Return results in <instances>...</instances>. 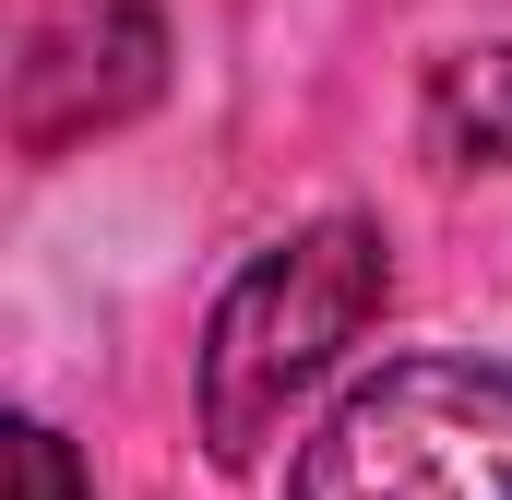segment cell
Instances as JSON below:
<instances>
[{
    "label": "cell",
    "mask_w": 512,
    "mask_h": 500,
    "mask_svg": "<svg viewBox=\"0 0 512 500\" xmlns=\"http://www.w3.org/2000/svg\"><path fill=\"white\" fill-rule=\"evenodd\" d=\"M167 84V24L155 0H48L12 72V131L24 155H72L84 131H120Z\"/></svg>",
    "instance_id": "3"
},
{
    "label": "cell",
    "mask_w": 512,
    "mask_h": 500,
    "mask_svg": "<svg viewBox=\"0 0 512 500\" xmlns=\"http://www.w3.org/2000/svg\"><path fill=\"white\" fill-rule=\"evenodd\" d=\"M393 310V239L370 215H310L274 250H251L203 322L191 358V417L215 465H262V441L346 370V346Z\"/></svg>",
    "instance_id": "1"
},
{
    "label": "cell",
    "mask_w": 512,
    "mask_h": 500,
    "mask_svg": "<svg viewBox=\"0 0 512 500\" xmlns=\"http://www.w3.org/2000/svg\"><path fill=\"white\" fill-rule=\"evenodd\" d=\"M417 120H429V143H441L453 167H512V36H489V48H441Z\"/></svg>",
    "instance_id": "4"
},
{
    "label": "cell",
    "mask_w": 512,
    "mask_h": 500,
    "mask_svg": "<svg viewBox=\"0 0 512 500\" xmlns=\"http://www.w3.org/2000/svg\"><path fill=\"white\" fill-rule=\"evenodd\" d=\"M286 500H512V370L465 346L382 358L298 441Z\"/></svg>",
    "instance_id": "2"
},
{
    "label": "cell",
    "mask_w": 512,
    "mask_h": 500,
    "mask_svg": "<svg viewBox=\"0 0 512 500\" xmlns=\"http://www.w3.org/2000/svg\"><path fill=\"white\" fill-rule=\"evenodd\" d=\"M12 500H96V477L72 465V441H60L48 417H24V429H12Z\"/></svg>",
    "instance_id": "5"
}]
</instances>
